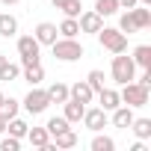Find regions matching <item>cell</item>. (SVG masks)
<instances>
[{
  "mask_svg": "<svg viewBox=\"0 0 151 151\" xmlns=\"http://www.w3.org/2000/svg\"><path fill=\"white\" fill-rule=\"evenodd\" d=\"M24 139H27L33 148H45V145L50 142V133H47V127H30Z\"/></svg>",
  "mask_w": 151,
  "mask_h": 151,
  "instance_id": "cell-16",
  "label": "cell"
},
{
  "mask_svg": "<svg viewBox=\"0 0 151 151\" xmlns=\"http://www.w3.org/2000/svg\"><path fill=\"white\" fill-rule=\"evenodd\" d=\"M68 98L80 101V104H92V101H95V89H92L86 80H77L74 86H68Z\"/></svg>",
  "mask_w": 151,
  "mask_h": 151,
  "instance_id": "cell-9",
  "label": "cell"
},
{
  "mask_svg": "<svg viewBox=\"0 0 151 151\" xmlns=\"http://www.w3.org/2000/svg\"><path fill=\"white\" fill-rule=\"evenodd\" d=\"M18 56H21V65L42 62V45L36 42V36H21L18 39Z\"/></svg>",
  "mask_w": 151,
  "mask_h": 151,
  "instance_id": "cell-5",
  "label": "cell"
},
{
  "mask_svg": "<svg viewBox=\"0 0 151 151\" xmlns=\"http://www.w3.org/2000/svg\"><path fill=\"white\" fill-rule=\"evenodd\" d=\"M83 113H86V104L74 101V98H68V101L62 104V116H65V122H68V124H80Z\"/></svg>",
  "mask_w": 151,
  "mask_h": 151,
  "instance_id": "cell-11",
  "label": "cell"
},
{
  "mask_svg": "<svg viewBox=\"0 0 151 151\" xmlns=\"http://www.w3.org/2000/svg\"><path fill=\"white\" fill-rule=\"evenodd\" d=\"M110 74H113V80L122 86V83H130V80H136V65H133V59H130V56H124V53H113Z\"/></svg>",
  "mask_w": 151,
  "mask_h": 151,
  "instance_id": "cell-4",
  "label": "cell"
},
{
  "mask_svg": "<svg viewBox=\"0 0 151 151\" xmlns=\"http://www.w3.org/2000/svg\"><path fill=\"white\" fill-rule=\"evenodd\" d=\"M130 130H133L136 139H151V119H136V116H133Z\"/></svg>",
  "mask_w": 151,
  "mask_h": 151,
  "instance_id": "cell-21",
  "label": "cell"
},
{
  "mask_svg": "<svg viewBox=\"0 0 151 151\" xmlns=\"http://www.w3.org/2000/svg\"><path fill=\"white\" fill-rule=\"evenodd\" d=\"M53 145H56V148H74V145H77V133L68 127V130H62V133L53 136Z\"/></svg>",
  "mask_w": 151,
  "mask_h": 151,
  "instance_id": "cell-26",
  "label": "cell"
},
{
  "mask_svg": "<svg viewBox=\"0 0 151 151\" xmlns=\"http://www.w3.org/2000/svg\"><path fill=\"white\" fill-rule=\"evenodd\" d=\"M86 83H89V86H92L95 92H101V89H104V71H98V68H95V71H89Z\"/></svg>",
  "mask_w": 151,
  "mask_h": 151,
  "instance_id": "cell-31",
  "label": "cell"
},
{
  "mask_svg": "<svg viewBox=\"0 0 151 151\" xmlns=\"http://www.w3.org/2000/svg\"><path fill=\"white\" fill-rule=\"evenodd\" d=\"M92 133H98V130H104L107 127V122H110V116H107V110H101V107H86V113H83V119H80Z\"/></svg>",
  "mask_w": 151,
  "mask_h": 151,
  "instance_id": "cell-7",
  "label": "cell"
},
{
  "mask_svg": "<svg viewBox=\"0 0 151 151\" xmlns=\"http://www.w3.org/2000/svg\"><path fill=\"white\" fill-rule=\"evenodd\" d=\"M119 98H122V104H127V107H133V110H139V107H148V86H142V83H136V80H130V83H122V92H119Z\"/></svg>",
  "mask_w": 151,
  "mask_h": 151,
  "instance_id": "cell-3",
  "label": "cell"
},
{
  "mask_svg": "<svg viewBox=\"0 0 151 151\" xmlns=\"http://www.w3.org/2000/svg\"><path fill=\"white\" fill-rule=\"evenodd\" d=\"M77 24H80V33H92V36H95V33L104 27V18H101L95 9H89V12H80V15H77Z\"/></svg>",
  "mask_w": 151,
  "mask_h": 151,
  "instance_id": "cell-8",
  "label": "cell"
},
{
  "mask_svg": "<svg viewBox=\"0 0 151 151\" xmlns=\"http://www.w3.org/2000/svg\"><path fill=\"white\" fill-rule=\"evenodd\" d=\"M113 124L116 127H122V130H127L130 127V122H133V107H127V104H119L116 110H113Z\"/></svg>",
  "mask_w": 151,
  "mask_h": 151,
  "instance_id": "cell-12",
  "label": "cell"
},
{
  "mask_svg": "<svg viewBox=\"0 0 151 151\" xmlns=\"http://www.w3.org/2000/svg\"><path fill=\"white\" fill-rule=\"evenodd\" d=\"M3 6H15V3H21V0H0Z\"/></svg>",
  "mask_w": 151,
  "mask_h": 151,
  "instance_id": "cell-36",
  "label": "cell"
},
{
  "mask_svg": "<svg viewBox=\"0 0 151 151\" xmlns=\"http://www.w3.org/2000/svg\"><path fill=\"white\" fill-rule=\"evenodd\" d=\"M21 107H24L27 113L39 116V113H45V110L50 107V98H47V92H45V89H36V86H33V89L27 92V98L21 101Z\"/></svg>",
  "mask_w": 151,
  "mask_h": 151,
  "instance_id": "cell-6",
  "label": "cell"
},
{
  "mask_svg": "<svg viewBox=\"0 0 151 151\" xmlns=\"http://www.w3.org/2000/svg\"><path fill=\"white\" fill-rule=\"evenodd\" d=\"M50 50H53V56L59 62H77V59L86 56V50H83V45L77 39H56L50 45Z\"/></svg>",
  "mask_w": 151,
  "mask_h": 151,
  "instance_id": "cell-1",
  "label": "cell"
},
{
  "mask_svg": "<svg viewBox=\"0 0 151 151\" xmlns=\"http://www.w3.org/2000/svg\"><path fill=\"white\" fill-rule=\"evenodd\" d=\"M136 83H142V86H151V68H142V74H139V80Z\"/></svg>",
  "mask_w": 151,
  "mask_h": 151,
  "instance_id": "cell-33",
  "label": "cell"
},
{
  "mask_svg": "<svg viewBox=\"0 0 151 151\" xmlns=\"http://www.w3.org/2000/svg\"><path fill=\"white\" fill-rule=\"evenodd\" d=\"M21 77V65L9 62L6 53H0V80H18Z\"/></svg>",
  "mask_w": 151,
  "mask_h": 151,
  "instance_id": "cell-14",
  "label": "cell"
},
{
  "mask_svg": "<svg viewBox=\"0 0 151 151\" xmlns=\"http://www.w3.org/2000/svg\"><path fill=\"white\" fill-rule=\"evenodd\" d=\"M33 36H36V42H39V45H47V47H50V45L59 39V30H56V24L42 21V24L36 27V33H33Z\"/></svg>",
  "mask_w": 151,
  "mask_h": 151,
  "instance_id": "cell-10",
  "label": "cell"
},
{
  "mask_svg": "<svg viewBox=\"0 0 151 151\" xmlns=\"http://www.w3.org/2000/svg\"><path fill=\"white\" fill-rule=\"evenodd\" d=\"M21 148V139H15V136H3L0 139V151H18Z\"/></svg>",
  "mask_w": 151,
  "mask_h": 151,
  "instance_id": "cell-32",
  "label": "cell"
},
{
  "mask_svg": "<svg viewBox=\"0 0 151 151\" xmlns=\"http://www.w3.org/2000/svg\"><path fill=\"white\" fill-rule=\"evenodd\" d=\"M6 122H9V119H6L3 113H0V133H6Z\"/></svg>",
  "mask_w": 151,
  "mask_h": 151,
  "instance_id": "cell-35",
  "label": "cell"
},
{
  "mask_svg": "<svg viewBox=\"0 0 151 151\" xmlns=\"http://www.w3.org/2000/svg\"><path fill=\"white\" fill-rule=\"evenodd\" d=\"M6 130H9V136L24 139V136H27V130H30V124H27L24 119H18V116H15V119H9V122H6Z\"/></svg>",
  "mask_w": 151,
  "mask_h": 151,
  "instance_id": "cell-23",
  "label": "cell"
},
{
  "mask_svg": "<svg viewBox=\"0 0 151 151\" xmlns=\"http://www.w3.org/2000/svg\"><path fill=\"white\" fill-rule=\"evenodd\" d=\"M3 98H6V95H3V92H0V107H3Z\"/></svg>",
  "mask_w": 151,
  "mask_h": 151,
  "instance_id": "cell-38",
  "label": "cell"
},
{
  "mask_svg": "<svg viewBox=\"0 0 151 151\" xmlns=\"http://www.w3.org/2000/svg\"><path fill=\"white\" fill-rule=\"evenodd\" d=\"M0 36L3 39H15L18 36V18L15 15H9V12L0 15Z\"/></svg>",
  "mask_w": 151,
  "mask_h": 151,
  "instance_id": "cell-17",
  "label": "cell"
},
{
  "mask_svg": "<svg viewBox=\"0 0 151 151\" xmlns=\"http://www.w3.org/2000/svg\"><path fill=\"white\" fill-rule=\"evenodd\" d=\"M0 113H3L6 119H15V116L21 113V101H15V98H3V107H0Z\"/></svg>",
  "mask_w": 151,
  "mask_h": 151,
  "instance_id": "cell-29",
  "label": "cell"
},
{
  "mask_svg": "<svg viewBox=\"0 0 151 151\" xmlns=\"http://www.w3.org/2000/svg\"><path fill=\"white\" fill-rule=\"evenodd\" d=\"M116 148V142L110 139V136H104L101 130H98V136L92 139V151H113Z\"/></svg>",
  "mask_w": 151,
  "mask_h": 151,
  "instance_id": "cell-30",
  "label": "cell"
},
{
  "mask_svg": "<svg viewBox=\"0 0 151 151\" xmlns=\"http://www.w3.org/2000/svg\"><path fill=\"white\" fill-rule=\"evenodd\" d=\"M56 30H59V36H62V39H77L80 24H77V18H62V24H59Z\"/></svg>",
  "mask_w": 151,
  "mask_h": 151,
  "instance_id": "cell-24",
  "label": "cell"
},
{
  "mask_svg": "<svg viewBox=\"0 0 151 151\" xmlns=\"http://www.w3.org/2000/svg\"><path fill=\"white\" fill-rule=\"evenodd\" d=\"M53 9H59L65 18H77L83 12V3L80 0H53Z\"/></svg>",
  "mask_w": 151,
  "mask_h": 151,
  "instance_id": "cell-15",
  "label": "cell"
},
{
  "mask_svg": "<svg viewBox=\"0 0 151 151\" xmlns=\"http://www.w3.org/2000/svg\"><path fill=\"white\" fill-rule=\"evenodd\" d=\"M45 127H47V133H50V139H53L56 133H62V130H68L71 124L65 122V116H53V119H47V124H45Z\"/></svg>",
  "mask_w": 151,
  "mask_h": 151,
  "instance_id": "cell-28",
  "label": "cell"
},
{
  "mask_svg": "<svg viewBox=\"0 0 151 151\" xmlns=\"http://www.w3.org/2000/svg\"><path fill=\"white\" fill-rule=\"evenodd\" d=\"M130 12H133V21H136V27H139V30H145V27H151V9H148V6H142V3H136V6L130 9Z\"/></svg>",
  "mask_w": 151,
  "mask_h": 151,
  "instance_id": "cell-22",
  "label": "cell"
},
{
  "mask_svg": "<svg viewBox=\"0 0 151 151\" xmlns=\"http://www.w3.org/2000/svg\"><path fill=\"white\" fill-rule=\"evenodd\" d=\"M95 36H98L101 47L110 50V53H124V50H127V36H124L119 27H101Z\"/></svg>",
  "mask_w": 151,
  "mask_h": 151,
  "instance_id": "cell-2",
  "label": "cell"
},
{
  "mask_svg": "<svg viewBox=\"0 0 151 151\" xmlns=\"http://www.w3.org/2000/svg\"><path fill=\"white\" fill-rule=\"evenodd\" d=\"M130 59H133L136 68H151V45H136Z\"/></svg>",
  "mask_w": 151,
  "mask_h": 151,
  "instance_id": "cell-18",
  "label": "cell"
},
{
  "mask_svg": "<svg viewBox=\"0 0 151 151\" xmlns=\"http://www.w3.org/2000/svg\"><path fill=\"white\" fill-rule=\"evenodd\" d=\"M139 3H142V6H151V0H139Z\"/></svg>",
  "mask_w": 151,
  "mask_h": 151,
  "instance_id": "cell-37",
  "label": "cell"
},
{
  "mask_svg": "<svg viewBox=\"0 0 151 151\" xmlns=\"http://www.w3.org/2000/svg\"><path fill=\"white\" fill-rule=\"evenodd\" d=\"M139 0H119V9H133Z\"/></svg>",
  "mask_w": 151,
  "mask_h": 151,
  "instance_id": "cell-34",
  "label": "cell"
},
{
  "mask_svg": "<svg viewBox=\"0 0 151 151\" xmlns=\"http://www.w3.org/2000/svg\"><path fill=\"white\" fill-rule=\"evenodd\" d=\"M95 12H98L101 18L116 15V12H119V0H95Z\"/></svg>",
  "mask_w": 151,
  "mask_h": 151,
  "instance_id": "cell-27",
  "label": "cell"
},
{
  "mask_svg": "<svg viewBox=\"0 0 151 151\" xmlns=\"http://www.w3.org/2000/svg\"><path fill=\"white\" fill-rule=\"evenodd\" d=\"M95 95H98L101 110H107V113H113V110L122 104V98H119V92H116V89H107V86H104V89H101V92H95Z\"/></svg>",
  "mask_w": 151,
  "mask_h": 151,
  "instance_id": "cell-13",
  "label": "cell"
},
{
  "mask_svg": "<svg viewBox=\"0 0 151 151\" xmlns=\"http://www.w3.org/2000/svg\"><path fill=\"white\" fill-rule=\"evenodd\" d=\"M119 30H122L124 36H130V33H139V27H136V21H133V12H130V9H124V12L119 15Z\"/></svg>",
  "mask_w": 151,
  "mask_h": 151,
  "instance_id": "cell-25",
  "label": "cell"
},
{
  "mask_svg": "<svg viewBox=\"0 0 151 151\" xmlns=\"http://www.w3.org/2000/svg\"><path fill=\"white\" fill-rule=\"evenodd\" d=\"M45 92H47L50 104H65V101H68V86H65V83H59V80H56V83H50Z\"/></svg>",
  "mask_w": 151,
  "mask_h": 151,
  "instance_id": "cell-19",
  "label": "cell"
},
{
  "mask_svg": "<svg viewBox=\"0 0 151 151\" xmlns=\"http://www.w3.org/2000/svg\"><path fill=\"white\" fill-rule=\"evenodd\" d=\"M24 80L27 83H33V86H39L42 80H45V68H42V62H33V65H24Z\"/></svg>",
  "mask_w": 151,
  "mask_h": 151,
  "instance_id": "cell-20",
  "label": "cell"
}]
</instances>
